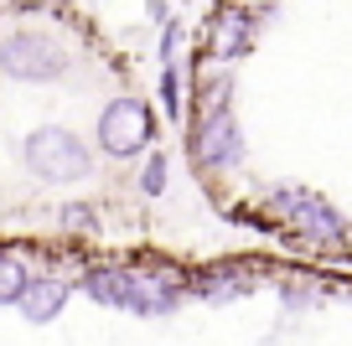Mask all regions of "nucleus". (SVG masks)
Returning a JSON list of instances; mask_svg holds the SVG:
<instances>
[{"label": "nucleus", "mask_w": 352, "mask_h": 346, "mask_svg": "<svg viewBox=\"0 0 352 346\" xmlns=\"http://www.w3.org/2000/svg\"><path fill=\"white\" fill-rule=\"evenodd\" d=\"M208 93L212 98L197 114V130H192V161H197V171H233V165H243V130L233 119L228 78H218Z\"/></svg>", "instance_id": "nucleus-4"}, {"label": "nucleus", "mask_w": 352, "mask_h": 346, "mask_svg": "<svg viewBox=\"0 0 352 346\" xmlns=\"http://www.w3.org/2000/svg\"><path fill=\"white\" fill-rule=\"evenodd\" d=\"M67 67H73V52L42 26H16V32L0 36V78H11V83L42 88L67 78Z\"/></svg>", "instance_id": "nucleus-3"}, {"label": "nucleus", "mask_w": 352, "mask_h": 346, "mask_svg": "<svg viewBox=\"0 0 352 346\" xmlns=\"http://www.w3.org/2000/svg\"><path fill=\"white\" fill-rule=\"evenodd\" d=\"M21 165L42 186H83L94 176V145L67 124H36L21 140Z\"/></svg>", "instance_id": "nucleus-2"}, {"label": "nucleus", "mask_w": 352, "mask_h": 346, "mask_svg": "<svg viewBox=\"0 0 352 346\" xmlns=\"http://www.w3.org/2000/svg\"><path fill=\"white\" fill-rule=\"evenodd\" d=\"M0 36H6V32H0Z\"/></svg>", "instance_id": "nucleus-14"}, {"label": "nucleus", "mask_w": 352, "mask_h": 346, "mask_svg": "<svg viewBox=\"0 0 352 346\" xmlns=\"http://www.w3.org/2000/svg\"><path fill=\"white\" fill-rule=\"evenodd\" d=\"M57 227H67V233H99V207H88V202L57 207Z\"/></svg>", "instance_id": "nucleus-11"}, {"label": "nucleus", "mask_w": 352, "mask_h": 346, "mask_svg": "<svg viewBox=\"0 0 352 346\" xmlns=\"http://www.w3.org/2000/svg\"><path fill=\"white\" fill-rule=\"evenodd\" d=\"M67 300H73V284H67V279H57V274H36L16 310H21L26 325H52L57 315L67 310Z\"/></svg>", "instance_id": "nucleus-7"}, {"label": "nucleus", "mask_w": 352, "mask_h": 346, "mask_svg": "<svg viewBox=\"0 0 352 346\" xmlns=\"http://www.w3.org/2000/svg\"><path fill=\"white\" fill-rule=\"evenodd\" d=\"M166 181H171V161H166L161 150H151V155H145V165H140V192L145 196H161Z\"/></svg>", "instance_id": "nucleus-12"}, {"label": "nucleus", "mask_w": 352, "mask_h": 346, "mask_svg": "<svg viewBox=\"0 0 352 346\" xmlns=\"http://www.w3.org/2000/svg\"><path fill=\"white\" fill-rule=\"evenodd\" d=\"M94 140L109 161H135L155 145V114L145 98L135 93H120L99 108V124H94Z\"/></svg>", "instance_id": "nucleus-5"}, {"label": "nucleus", "mask_w": 352, "mask_h": 346, "mask_svg": "<svg viewBox=\"0 0 352 346\" xmlns=\"http://www.w3.org/2000/svg\"><path fill=\"white\" fill-rule=\"evenodd\" d=\"M36 274L26 269V259L16 249H0V305H21V295L32 290Z\"/></svg>", "instance_id": "nucleus-10"}, {"label": "nucleus", "mask_w": 352, "mask_h": 346, "mask_svg": "<svg viewBox=\"0 0 352 346\" xmlns=\"http://www.w3.org/2000/svg\"><path fill=\"white\" fill-rule=\"evenodd\" d=\"M78 290L104 310H124V315H140V321L176 315L182 300L192 295L187 279L161 269H135V264H94V269L78 274Z\"/></svg>", "instance_id": "nucleus-1"}, {"label": "nucleus", "mask_w": 352, "mask_h": 346, "mask_svg": "<svg viewBox=\"0 0 352 346\" xmlns=\"http://www.w3.org/2000/svg\"><path fill=\"white\" fill-rule=\"evenodd\" d=\"M249 42H254V21L243 11H223L218 21H212V57H239V52H249Z\"/></svg>", "instance_id": "nucleus-8"}, {"label": "nucleus", "mask_w": 352, "mask_h": 346, "mask_svg": "<svg viewBox=\"0 0 352 346\" xmlns=\"http://www.w3.org/2000/svg\"><path fill=\"white\" fill-rule=\"evenodd\" d=\"M249 290H254V279H249L243 269H208L197 284H192V295H197V300H218V305L233 300V295H249Z\"/></svg>", "instance_id": "nucleus-9"}, {"label": "nucleus", "mask_w": 352, "mask_h": 346, "mask_svg": "<svg viewBox=\"0 0 352 346\" xmlns=\"http://www.w3.org/2000/svg\"><path fill=\"white\" fill-rule=\"evenodd\" d=\"M161 108L166 119H182V73H176V62L161 67Z\"/></svg>", "instance_id": "nucleus-13"}, {"label": "nucleus", "mask_w": 352, "mask_h": 346, "mask_svg": "<svg viewBox=\"0 0 352 346\" xmlns=\"http://www.w3.org/2000/svg\"><path fill=\"white\" fill-rule=\"evenodd\" d=\"M270 212L285 227L306 233L311 243H327V249H342V243H347V217L321 192H311V186H275V192H270Z\"/></svg>", "instance_id": "nucleus-6"}]
</instances>
